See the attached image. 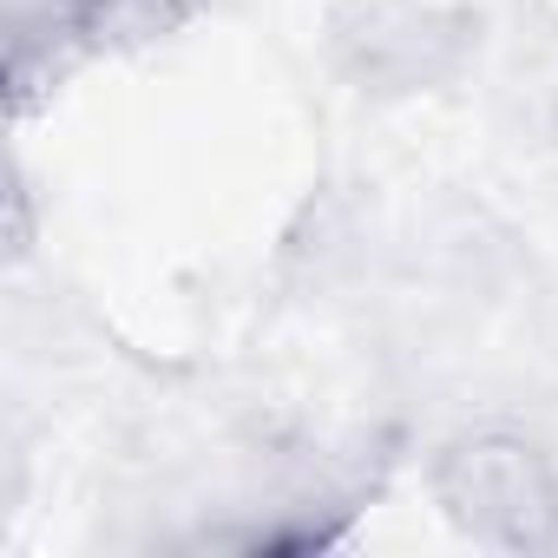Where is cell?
<instances>
[{
  "label": "cell",
  "mask_w": 558,
  "mask_h": 558,
  "mask_svg": "<svg viewBox=\"0 0 558 558\" xmlns=\"http://www.w3.org/2000/svg\"><path fill=\"white\" fill-rule=\"evenodd\" d=\"M434 499L447 525L486 551H558V466L512 427L453 434L434 453Z\"/></svg>",
  "instance_id": "1"
},
{
  "label": "cell",
  "mask_w": 558,
  "mask_h": 558,
  "mask_svg": "<svg viewBox=\"0 0 558 558\" xmlns=\"http://www.w3.org/2000/svg\"><path fill=\"white\" fill-rule=\"evenodd\" d=\"M184 21H191V0H53L40 21L14 27V53H8L14 112H27V93L40 73L53 80L80 60H119L138 47H158Z\"/></svg>",
  "instance_id": "2"
},
{
  "label": "cell",
  "mask_w": 558,
  "mask_h": 558,
  "mask_svg": "<svg viewBox=\"0 0 558 558\" xmlns=\"http://www.w3.org/2000/svg\"><path fill=\"white\" fill-rule=\"evenodd\" d=\"M342 47H362V80L395 86H421L453 60V34L414 0H355V14H342Z\"/></svg>",
  "instance_id": "3"
}]
</instances>
